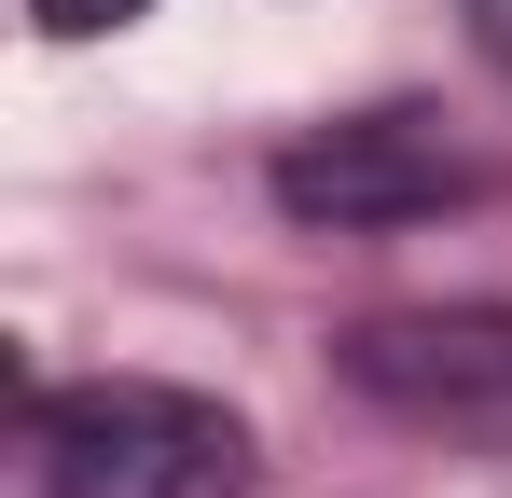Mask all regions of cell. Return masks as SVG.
<instances>
[{
    "label": "cell",
    "mask_w": 512,
    "mask_h": 498,
    "mask_svg": "<svg viewBox=\"0 0 512 498\" xmlns=\"http://www.w3.org/2000/svg\"><path fill=\"white\" fill-rule=\"evenodd\" d=\"M28 485L42 498H250V429L153 374H84L28 402Z\"/></svg>",
    "instance_id": "obj_1"
},
{
    "label": "cell",
    "mask_w": 512,
    "mask_h": 498,
    "mask_svg": "<svg viewBox=\"0 0 512 498\" xmlns=\"http://www.w3.org/2000/svg\"><path fill=\"white\" fill-rule=\"evenodd\" d=\"M333 374L388 429L512 457V305H402V319H360L333 346Z\"/></svg>",
    "instance_id": "obj_2"
},
{
    "label": "cell",
    "mask_w": 512,
    "mask_h": 498,
    "mask_svg": "<svg viewBox=\"0 0 512 498\" xmlns=\"http://www.w3.org/2000/svg\"><path fill=\"white\" fill-rule=\"evenodd\" d=\"M263 180H277V208L305 236H402V222L471 194V153L443 139V111H346L319 139H291Z\"/></svg>",
    "instance_id": "obj_3"
},
{
    "label": "cell",
    "mask_w": 512,
    "mask_h": 498,
    "mask_svg": "<svg viewBox=\"0 0 512 498\" xmlns=\"http://www.w3.org/2000/svg\"><path fill=\"white\" fill-rule=\"evenodd\" d=\"M42 14V42H97V28H139L153 0H28Z\"/></svg>",
    "instance_id": "obj_4"
},
{
    "label": "cell",
    "mask_w": 512,
    "mask_h": 498,
    "mask_svg": "<svg viewBox=\"0 0 512 498\" xmlns=\"http://www.w3.org/2000/svg\"><path fill=\"white\" fill-rule=\"evenodd\" d=\"M471 42H485V56L512 70V0H471Z\"/></svg>",
    "instance_id": "obj_5"
}]
</instances>
